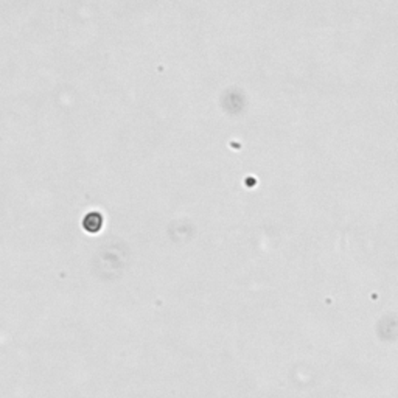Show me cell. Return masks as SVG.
Returning a JSON list of instances; mask_svg holds the SVG:
<instances>
[{
	"instance_id": "cell-1",
	"label": "cell",
	"mask_w": 398,
	"mask_h": 398,
	"mask_svg": "<svg viewBox=\"0 0 398 398\" xmlns=\"http://www.w3.org/2000/svg\"><path fill=\"white\" fill-rule=\"evenodd\" d=\"M100 226H101V215H98L96 212L89 213L86 218H84V227H86L87 231H90V232L98 231Z\"/></svg>"
}]
</instances>
